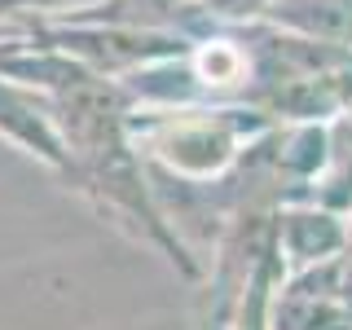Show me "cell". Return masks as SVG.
Instances as JSON below:
<instances>
[{"label":"cell","instance_id":"obj_1","mask_svg":"<svg viewBox=\"0 0 352 330\" xmlns=\"http://www.w3.org/2000/svg\"><path fill=\"white\" fill-rule=\"evenodd\" d=\"M273 119L247 102L128 106V137L150 176L181 185H212L238 168L242 150L269 132Z\"/></svg>","mask_w":352,"mask_h":330},{"label":"cell","instance_id":"obj_2","mask_svg":"<svg viewBox=\"0 0 352 330\" xmlns=\"http://www.w3.org/2000/svg\"><path fill=\"white\" fill-rule=\"evenodd\" d=\"M273 330H352L344 256L304 273H286L273 295Z\"/></svg>","mask_w":352,"mask_h":330},{"label":"cell","instance_id":"obj_3","mask_svg":"<svg viewBox=\"0 0 352 330\" xmlns=\"http://www.w3.org/2000/svg\"><path fill=\"white\" fill-rule=\"evenodd\" d=\"M273 251L286 273L339 260L348 251V212H335L317 198H291L273 212Z\"/></svg>","mask_w":352,"mask_h":330},{"label":"cell","instance_id":"obj_4","mask_svg":"<svg viewBox=\"0 0 352 330\" xmlns=\"http://www.w3.org/2000/svg\"><path fill=\"white\" fill-rule=\"evenodd\" d=\"M0 137L14 150H22L27 159L44 163L49 172H58L66 181L71 154H66L62 128H58V119H53L49 102H44V93L14 80V75H5V71H0Z\"/></svg>","mask_w":352,"mask_h":330},{"label":"cell","instance_id":"obj_5","mask_svg":"<svg viewBox=\"0 0 352 330\" xmlns=\"http://www.w3.org/2000/svg\"><path fill=\"white\" fill-rule=\"evenodd\" d=\"M247 14H260L286 31L352 49V0H256Z\"/></svg>","mask_w":352,"mask_h":330},{"label":"cell","instance_id":"obj_6","mask_svg":"<svg viewBox=\"0 0 352 330\" xmlns=\"http://www.w3.org/2000/svg\"><path fill=\"white\" fill-rule=\"evenodd\" d=\"M251 0H220V14H247Z\"/></svg>","mask_w":352,"mask_h":330}]
</instances>
